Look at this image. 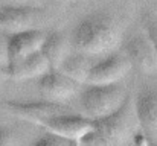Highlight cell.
I'll return each instance as SVG.
<instances>
[{"mask_svg":"<svg viewBox=\"0 0 157 146\" xmlns=\"http://www.w3.org/2000/svg\"><path fill=\"white\" fill-rule=\"evenodd\" d=\"M119 21L107 12H92L79 20L72 34V46L89 56L114 52L122 44Z\"/></svg>","mask_w":157,"mask_h":146,"instance_id":"obj_1","label":"cell"},{"mask_svg":"<svg viewBox=\"0 0 157 146\" xmlns=\"http://www.w3.org/2000/svg\"><path fill=\"white\" fill-rule=\"evenodd\" d=\"M93 120L95 128L81 140V145L114 146L131 143L133 136L140 129L134 107V97H131L130 95L116 111Z\"/></svg>","mask_w":157,"mask_h":146,"instance_id":"obj_2","label":"cell"},{"mask_svg":"<svg viewBox=\"0 0 157 146\" xmlns=\"http://www.w3.org/2000/svg\"><path fill=\"white\" fill-rule=\"evenodd\" d=\"M128 96L119 82L113 84H87L81 92L79 100L86 116L99 119L116 111Z\"/></svg>","mask_w":157,"mask_h":146,"instance_id":"obj_3","label":"cell"},{"mask_svg":"<svg viewBox=\"0 0 157 146\" xmlns=\"http://www.w3.org/2000/svg\"><path fill=\"white\" fill-rule=\"evenodd\" d=\"M122 52L130 59L131 66L140 73H157V52L148 35L144 32H133L122 40Z\"/></svg>","mask_w":157,"mask_h":146,"instance_id":"obj_4","label":"cell"},{"mask_svg":"<svg viewBox=\"0 0 157 146\" xmlns=\"http://www.w3.org/2000/svg\"><path fill=\"white\" fill-rule=\"evenodd\" d=\"M38 126L43 129L53 131L59 136H64L78 145H81V140L90 134L95 128V120L89 116L81 114H70V113H61L52 117H46L43 120L37 122Z\"/></svg>","mask_w":157,"mask_h":146,"instance_id":"obj_5","label":"cell"},{"mask_svg":"<svg viewBox=\"0 0 157 146\" xmlns=\"http://www.w3.org/2000/svg\"><path fill=\"white\" fill-rule=\"evenodd\" d=\"M131 62L124 52H111L92 64L87 84H113L121 82L131 70Z\"/></svg>","mask_w":157,"mask_h":146,"instance_id":"obj_6","label":"cell"},{"mask_svg":"<svg viewBox=\"0 0 157 146\" xmlns=\"http://www.w3.org/2000/svg\"><path fill=\"white\" fill-rule=\"evenodd\" d=\"M43 11L23 3H9L0 6V31L6 34L38 28Z\"/></svg>","mask_w":157,"mask_h":146,"instance_id":"obj_7","label":"cell"},{"mask_svg":"<svg viewBox=\"0 0 157 146\" xmlns=\"http://www.w3.org/2000/svg\"><path fill=\"white\" fill-rule=\"evenodd\" d=\"M38 88L44 97L63 103L78 95L79 84L67 75H64L59 69H51L38 78Z\"/></svg>","mask_w":157,"mask_h":146,"instance_id":"obj_8","label":"cell"},{"mask_svg":"<svg viewBox=\"0 0 157 146\" xmlns=\"http://www.w3.org/2000/svg\"><path fill=\"white\" fill-rule=\"evenodd\" d=\"M46 34L38 28H31L18 32L8 34V49H9V67L20 59L40 52L44 43ZM9 70V69H8Z\"/></svg>","mask_w":157,"mask_h":146,"instance_id":"obj_9","label":"cell"},{"mask_svg":"<svg viewBox=\"0 0 157 146\" xmlns=\"http://www.w3.org/2000/svg\"><path fill=\"white\" fill-rule=\"evenodd\" d=\"M140 129L157 143V87H145L134 97Z\"/></svg>","mask_w":157,"mask_h":146,"instance_id":"obj_10","label":"cell"},{"mask_svg":"<svg viewBox=\"0 0 157 146\" xmlns=\"http://www.w3.org/2000/svg\"><path fill=\"white\" fill-rule=\"evenodd\" d=\"M8 110L14 114H18L20 117L29 119L34 123L38 120H43L46 117H52L61 113H67V108L61 102L55 100H29V102H18V100H9L5 103Z\"/></svg>","mask_w":157,"mask_h":146,"instance_id":"obj_11","label":"cell"},{"mask_svg":"<svg viewBox=\"0 0 157 146\" xmlns=\"http://www.w3.org/2000/svg\"><path fill=\"white\" fill-rule=\"evenodd\" d=\"M51 69H52L51 62L48 61L46 55L40 50V52H35V53L20 59L18 62L12 64L8 70V75H9V78H12L15 81L34 79V78L38 79Z\"/></svg>","mask_w":157,"mask_h":146,"instance_id":"obj_12","label":"cell"},{"mask_svg":"<svg viewBox=\"0 0 157 146\" xmlns=\"http://www.w3.org/2000/svg\"><path fill=\"white\" fill-rule=\"evenodd\" d=\"M92 64L93 62L89 59V55H86L82 52L69 53L66 56V59L61 62L59 70L64 75H67L69 78H72L73 81H76L79 85H84V84H87Z\"/></svg>","mask_w":157,"mask_h":146,"instance_id":"obj_13","label":"cell"},{"mask_svg":"<svg viewBox=\"0 0 157 146\" xmlns=\"http://www.w3.org/2000/svg\"><path fill=\"white\" fill-rule=\"evenodd\" d=\"M41 52L46 55L52 69H59L61 62L69 55V41L61 32L46 34Z\"/></svg>","mask_w":157,"mask_h":146,"instance_id":"obj_14","label":"cell"},{"mask_svg":"<svg viewBox=\"0 0 157 146\" xmlns=\"http://www.w3.org/2000/svg\"><path fill=\"white\" fill-rule=\"evenodd\" d=\"M34 146H73L78 145L76 142L64 137V136H59L53 131H49V129H44L41 133V136H38L34 142H32Z\"/></svg>","mask_w":157,"mask_h":146,"instance_id":"obj_15","label":"cell"},{"mask_svg":"<svg viewBox=\"0 0 157 146\" xmlns=\"http://www.w3.org/2000/svg\"><path fill=\"white\" fill-rule=\"evenodd\" d=\"M142 26L157 52V14L154 11H145L142 14Z\"/></svg>","mask_w":157,"mask_h":146,"instance_id":"obj_16","label":"cell"},{"mask_svg":"<svg viewBox=\"0 0 157 146\" xmlns=\"http://www.w3.org/2000/svg\"><path fill=\"white\" fill-rule=\"evenodd\" d=\"M0 69H9V49H8V35L0 34Z\"/></svg>","mask_w":157,"mask_h":146,"instance_id":"obj_17","label":"cell"},{"mask_svg":"<svg viewBox=\"0 0 157 146\" xmlns=\"http://www.w3.org/2000/svg\"><path fill=\"white\" fill-rule=\"evenodd\" d=\"M17 140L14 137V133L5 126V125H0V146H6V145H14Z\"/></svg>","mask_w":157,"mask_h":146,"instance_id":"obj_18","label":"cell"},{"mask_svg":"<svg viewBox=\"0 0 157 146\" xmlns=\"http://www.w3.org/2000/svg\"><path fill=\"white\" fill-rule=\"evenodd\" d=\"M9 75H8V70H5V69H0V79L2 78H8Z\"/></svg>","mask_w":157,"mask_h":146,"instance_id":"obj_19","label":"cell"},{"mask_svg":"<svg viewBox=\"0 0 157 146\" xmlns=\"http://www.w3.org/2000/svg\"><path fill=\"white\" fill-rule=\"evenodd\" d=\"M14 2H17V3H21V2H23V0H14Z\"/></svg>","mask_w":157,"mask_h":146,"instance_id":"obj_20","label":"cell"}]
</instances>
